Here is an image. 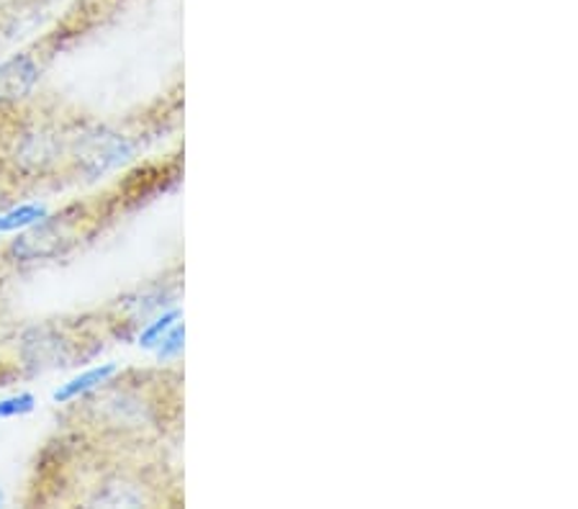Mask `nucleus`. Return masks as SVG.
<instances>
[{"mask_svg": "<svg viewBox=\"0 0 578 509\" xmlns=\"http://www.w3.org/2000/svg\"><path fill=\"white\" fill-rule=\"evenodd\" d=\"M70 358L68 343L52 330H34L24 340V360L36 370L55 368Z\"/></svg>", "mask_w": 578, "mask_h": 509, "instance_id": "4", "label": "nucleus"}, {"mask_svg": "<svg viewBox=\"0 0 578 509\" xmlns=\"http://www.w3.org/2000/svg\"><path fill=\"white\" fill-rule=\"evenodd\" d=\"M36 406V399L34 394H13V396H5L0 399V419H13V417H24V414L34 412Z\"/></svg>", "mask_w": 578, "mask_h": 509, "instance_id": "8", "label": "nucleus"}, {"mask_svg": "<svg viewBox=\"0 0 578 509\" xmlns=\"http://www.w3.org/2000/svg\"><path fill=\"white\" fill-rule=\"evenodd\" d=\"M47 214L49 211H47V206H42V203H24V206L5 211V214H0V235H5V232H21V229L32 227V224L42 222Z\"/></svg>", "mask_w": 578, "mask_h": 509, "instance_id": "6", "label": "nucleus"}, {"mask_svg": "<svg viewBox=\"0 0 578 509\" xmlns=\"http://www.w3.org/2000/svg\"><path fill=\"white\" fill-rule=\"evenodd\" d=\"M178 319H180V311H167V315H163L160 319H155V322H152L148 330H144L142 334H139V345L142 347H157L160 345V340L165 338L167 330H170L173 324H178Z\"/></svg>", "mask_w": 578, "mask_h": 509, "instance_id": "7", "label": "nucleus"}, {"mask_svg": "<svg viewBox=\"0 0 578 509\" xmlns=\"http://www.w3.org/2000/svg\"><path fill=\"white\" fill-rule=\"evenodd\" d=\"M131 157V142L127 137H116V134H93L87 137L80 147V167H83L85 176L98 178L104 173L114 170L116 165L127 163Z\"/></svg>", "mask_w": 578, "mask_h": 509, "instance_id": "2", "label": "nucleus"}, {"mask_svg": "<svg viewBox=\"0 0 578 509\" xmlns=\"http://www.w3.org/2000/svg\"><path fill=\"white\" fill-rule=\"evenodd\" d=\"M3 501H5V494H3V492H0V505H3Z\"/></svg>", "mask_w": 578, "mask_h": 509, "instance_id": "10", "label": "nucleus"}, {"mask_svg": "<svg viewBox=\"0 0 578 509\" xmlns=\"http://www.w3.org/2000/svg\"><path fill=\"white\" fill-rule=\"evenodd\" d=\"M72 245H75V220H70L68 214H47L42 222L21 232L19 239H13L11 252L24 263H36V260L60 258Z\"/></svg>", "mask_w": 578, "mask_h": 509, "instance_id": "1", "label": "nucleus"}, {"mask_svg": "<svg viewBox=\"0 0 578 509\" xmlns=\"http://www.w3.org/2000/svg\"><path fill=\"white\" fill-rule=\"evenodd\" d=\"M182 340H186V330H182V324H173L170 330L163 340H160L157 345V358L160 360H170V358H178L182 353Z\"/></svg>", "mask_w": 578, "mask_h": 509, "instance_id": "9", "label": "nucleus"}, {"mask_svg": "<svg viewBox=\"0 0 578 509\" xmlns=\"http://www.w3.org/2000/svg\"><path fill=\"white\" fill-rule=\"evenodd\" d=\"M114 374H116L114 363H106V366L85 370V374L70 378L68 383H62V387L55 391V402H60V404L75 402V399L91 394V391L104 387V383H108V378H111Z\"/></svg>", "mask_w": 578, "mask_h": 509, "instance_id": "5", "label": "nucleus"}, {"mask_svg": "<svg viewBox=\"0 0 578 509\" xmlns=\"http://www.w3.org/2000/svg\"><path fill=\"white\" fill-rule=\"evenodd\" d=\"M39 83V64L32 55H13L0 62V104H16Z\"/></svg>", "mask_w": 578, "mask_h": 509, "instance_id": "3", "label": "nucleus"}]
</instances>
